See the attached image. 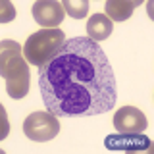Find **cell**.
I'll list each match as a JSON object with an SVG mask.
<instances>
[{
  "label": "cell",
  "mask_w": 154,
  "mask_h": 154,
  "mask_svg": "<svg viewBox=\"0 0 154 154\" xmlns=\"http://www.w3.org/2000/svg\"><path fill=\"white\" fill-rule=\"evenodd\" d=\"M38 91L58 118H91L116 104V77L104 50L89 37L66 42L38 67Z\"/></svg>",
  "instance_id": "6da1fadb"
},
{
  "label": "cell",
  "mask_w": 154,
  "mask_h": 154,
  "mask_svg": "<svg viewBox=\"0 0 154 154\" xmlns=\"http://www.w3.org/2000/svg\"><path fill=\"white\" fill-rule=\"evenodd\" d=\"M0 75L6 83V93L14 100L23 98L29 93V62L19 42L8 38L0 42Z\"/></svg>",
  "instance_id": "7a4b0ae2"
},
{
  "label": "cell",
  "mask_w": 154,
  "mask_h": 154,
  "mask_svg": "<svg viewBox=\"0 0 154 154\" xmlns=\"http://www.w3.org/2000/svg\"><path fill=\"white\" fill-rule=\"evenodd\" d=\"M66 42V35L62 29H42L27 37L23 45V56L31 66L41 67L52 54Z\"/></svg>",
  "instance_id": "3957f363"
},
{
  "label": "cell",
  "mask_w": 154,
  "mask_h": 154,
  "mask_svg": "<svg viewBox=\"0 0 154 154\" xmlns=\"http://www.w3.org/2000/svg\"><path fill=\"white\" fill-rule=\"evenodd\" d=\"M23 133L27 139L35 143H46L52 141L58 133H60V122L58 116L52 112H33L31 116H27L23 122Z\"/></svg>",
  "instance_id": "277c9868"
},
{
  "label": "cell",
  "mask_w": 154,
  "mask_h": 154,
  "mask_svg": "<svg viewBox=\"0 0 154 154\" xmlns=\"http://www.w3.org/2000/svg\"><path fill=\"white\" fill-rule=\"evenodd\" d=\"M104 146L118 152H141L152 150V141L143 133H114L104 139Z\"/></svg>",
  "instance_id": "5b68a950"
},
{
  "label": "cell",
  "mask_w": 154,
  "mask_h": 154,
  "mask_svg": "<svg viewBox=\"0 0 154 154\" xmlns=\"http://www.w3.org/2000/svg\"><path fill=\"white\" fill-rule=\"evenodd\" d=\"M31 12L35 21L45 29H58V25H62L66 17L62 2H56V0H37Z\"/></svg>",
  "instance_id": "8992f818"
},
{
  "label": "cell",
  "mask_w": 154,
  "mask_h": 154,
  "mask_svg": "<svg viewBox=\"0 0 154 154\" xmlns=\"http://www.w3.org/2000/svg\"><path fill=\"white\" fill-rule=\"evenodd\" d=\"M114 127L118 133H143L148 127V119L139 108L123 106L114 114Z\"/></svg>",
  "instance_id": "52a82bcc"
},
{
  "label": "cell",
  "mask_w": 154,
  "mask_h": 154,
  "mask_svg": "<svg viewBox=\"0 0 154 154\" xmlns=\"http://www.w3.org/2000/svg\"><path fill=\"white\" fill-rule=\"evenodd\" d=\"M114 31L112 21L108 19L106 14H93L87 21V33H89V38L94 42L98 41H106Z\"/></svg>",
  "instance_id": "ba28073f"
},
{
  "label": "cell",
  "mask_w": 154,
  "mask_h": 154,
  "mask_svg": "<svg viewBox=\"0 0 154 154\" xmlns=\"http://www.w3.org/2000/svg\"><path fill=\"white\" fill-rule=\"evenodd\" d=\"M137 0H108L106 2V16L110 21H125L131 17Z\"/></svg>",
  "instance_id": "9c48e42d"
},
{
  "label": "cell",
  "mask_w": 154,
  "mask_h": 154,
  "mask_svg": "<svg viewBox=\"0 0 154 154\" xmlns=\"http://www.w3.org/2000/svg\"><path fill=\"white\" fill-rule=\"evenodd\" d=\"M62 8L73 19H83L89 14V2L87 0H62Z\"/></svg>",
  "instance_id": "30bf717a"
},
{
  "label": "cell",
  "mask_w": 154,
  "mask_h": 154,
  "mask_svg": "<svg viewBox=\"0 0 154 154\" xmlns=\"http://www.w3.org/2000/svg\"><path fill=\"white\" fill-rule=\"evenodd\" d=\"M0 8H2V12H0V23H8V21H12V19L16 17V8L12 6V2L4 0Z\"/></svg>",
  "instance_id": "8fae6325"
}]
</instances>
